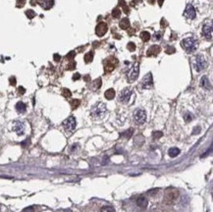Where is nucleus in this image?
<instances>
[{"instance_id":"1","label":"nucleus","mask_w":213,"mask_h":212,"mask_svg":"<svg viewBox=\"0 0 213 212\" xmlns=\"http://www.w3.org/2000/svg\"><path fill=\"white\" fill-rule=\"evenodd\" d=\"M106 105L102 102H98L96 103L90 110V116L92 119L94 120H99V119H102L105 114H106Z\"/></svg>"},{"instance_id":"2","label":"nucleus","mask_w":213,"mask_h":212,"mask_svg":"<svg viewBox=\"0 0 213 212\" xmlns=\"http://www.w3.org/2000/svg\"><path fill=\"white\" fill-rule=\"evenodd\" d=\"M181 45L188 53H193L197 48V40L195 36H189L182 40Z\"/></svg>"},{"instance_id":"3","label":"nucleus","mask_w":213,"mask_h":212,"mask_svg":"<svg viewBox=\"0 0 213 212\" xmlns=\"http://www.w3.org/2000/svg\"><path fill=\"white\" fill-rule=\"evenodd\" d=\"M178 191L174 189H168L165 193L164 196V203L165 204H172L178 197Z\"/></svg>"},{"instance_id":"4","label":"nucleus","mask_w":213,"mask_h":212,"mask_svg":"<svg viewBox=\"0 0 213 212\" xmlns=\"http://www.w3.org/2000/svg\"><path fill=\"white\" fill-rule=\"evenodd\" d=\"M134 120L135 123L138 125H142L146 121V113L142 109H136L134 112Z\"/></svg>"},{"instance_id":"5","label":"nucleus","mask_w":213,"mask_h":212,"mask_svg":"<svg viewBox=\"0 0 213 212\" xmlns=\"http://www.w3.org/2000/svg\"><path fill=\"white\" fill-rule=\"evenodd\" d=\"M206 67H207V61L204 58V56L201 55V54L197 55L196 60H195V68H196V70H197V72H201Z\"/></svg>"},{"instance_id":"6","label":"nucleus","mask_w":213,"mask_h":212,"mask_svg":"<svg viewBox=\"0 0 213 212\" xmlns=\"http://www.w3.org/2000/svg\"><path fill=\"white\" fill-rule=\"evenodd\" d=\"M62 125H63L65 131L70 132V133L73 132V131L76 129V125H77L75 117H74V116H70L69 118H67L65 121L62 123Z\"/></svg>"},{"instance_id":"7","label":"nucleus","mask_w":213,"mask_h":212,"mask_svg":"<svg viewBox=\"0 0 213 212\" xmlns=\"http://www.w3.org/2000/svg\"><path fill=\"white\" fill-rule=\"evenodd\" d=\"M139 74H140V65L139 63H136L135 65L132 67V69L129 71V74H128V82H135L138 77H139Z\"/></svg>"},{"instance_id":"8","label":"nucleus","mask_w":213,"mask_h":212,"mask_svg":"<svg viewBox=\"0 0 213 212\" xmlns=\"http://www.w3.org/2000/svg\"><path fill=\"white\" fill-rule=\"evenodd\" d=\"M132 93H133V89H132L131 87H126V88H124V89L121 91L120 95H119V100H120V102H122V103H128L129 100H130V98H131Z\"/></svg>"},{"instance_id":"9","label":"nucleus","mask_w":213,"mask_h":212,"mask_svg":"<svg viewBox=\"0 0 213 212\" xmlns=\"http://www.w3.org/2000/svg\"><path fill=\"white\" fill-rule=\"evenodd\" d=\"M118 64V60L114 58V57H110L108 58L106 61H105V64H104V70H105V73H110L114 70L116 68V66Z\"/></svg>"},{"instance_id":"10","label":"nucleus","mask_w":213,"mask_h":212,"mask_svg":"<svg viewBox=\"0 0 213 212\" xmlns=\"http://www.w3.org/2000/svg\"><path fill=\"white\" fill-rule=\"evenodd\" d=\"M202 34L207 39H212V22H207L202 28Z\"/></svg>"},{"instance_id":"11","label":"nucleus","mask_w":213,"mask_h":212,"mask_svg":"<svg viewBox=\"0 0 213 212\" xmlns=\"http://www.w3.org/2000/svg\"><path fill=\"white\" fill-rule=\"evenodd\" d=\"M184 15L187 17L188 19H190V20H194L196 18V16H197V12H196L195 7L192 4H188L187 7H186V9H185Z\"/></svg>"},{"instance_id":"12","label":"nucleus","mask_w":213,"mask_h":212,"mask_svg":"<svg viewBox=\"0 0 213 212\" xmlns=\"http://www.w3.org/2000/svg\"><path fill=\"white\" fill-rule=\"evenodd\" d=\"M142 88H151L153 86V79H152L151 73H148L143 77L142 82Z\"/></svg>"},{"instance_id":"13","label":"nucleus","mask_w":213,"mask_h":212,"mask_svg":"<svg viewBox=\"0 0 213 212\" xmlns=\"http://www.w3.org/2000/svg\"><path fill=\"white\" fill-rule=\"evenodd\" d=\"M12 129L15 133H17V135L22 136V135H24V132H25V125L21 121H14Z\"/></svg>"},{"instance_id":"14","label":"nucleus","mask_w":213,"mask_h":212,"mask_svg":"<svg viewBox=\"0 0 213 212\" xmlns=\"http://www.w3.org/2000/svg\"><path fill=\"white\" fill-rule=\"evenodd\" d=\"M107 30H108L107 25H106L104 22H101V23H99L98 25H97L96 30H95V33H96V34H97L98 36H103L105 33H107Z\"/></svg>"},{"instance_id":"15","label":"nucleus","mask_w":213,"mask_h":212,"mask_svg":"<svg viewBox=\"0 0 213 212\" xmlns=\"http://www.w3.org/2000/svg\"><path fill=\"white\" fill-rule=\"evenodd\" d=\"M38 3L43 9L48 10L50 8H52V6L54 5V0H39Z\"/></svg>"},{"instance_id":"16","label":"nucleus","mask_w":213,"mask_h":212,"mask_svg":"<svg viewBox=\"0 0 213 212\" xmlns=\"http://www.w3.org/2000/svg\"><path fill=\"white\" fill-rule=\"evenodd\" d=\"M200 85L205 89H211V84H210V82L206 76H203L200 79Z\"/></svg>"},{"instance_id":"17","label":"nucleus","mask_w":213,"mask_h":212,"mask_svg":"<svg viewBox=\"0 0 213 212\" xmlns=\"http://www.w3.org/2000/svg\"><path fill=\"white\" fill-rule=\"evenodd\" d=\"M147 203H148L147 199L144 196H140L138 198V200H137V204L141 208H146L147 207Z\"/></svg>"},{"instance_id":"18","label":"nucleus","mask_w":213,"mask_h":212,"mask_svg":"<svg viewBox=\"0 0 213 212\" xmlns=\"http://www.w3.org/2000/svg\"><path fill=\"white\" fill-rule=\"evenodd\" d=\"M160 46H158V45H152L150 48L147 50V55L148 56H152V55H154V56H156L159 52H160Z\"/></svg>"},{"instance_id":"19","label":"nucleus","mask_w":213,"mask_h":212,"mask_svg":"<svg viewBox=\"0 0 213 212\" xmlns=\"http://www.w3.org/2000/svg\"><path fill=\"white\" fill-rule=\"evenodd\" d=\"M180 149L179 148H177V147H171L169 150H168V155L170 156V157H176V156H178L179 154H180Z\"/></svg>"},{"instance_id":"20","label":"nucleus","mask_w":213,"mask_h":212,"mask_svg":"<svg viewBox=\"0 0 213 212\" xmlns=\"http://www.w3.org/2000/svg\"><path fill=\"white\" fill-rule=\"evenodd\" d=\"M115 94H116V93H115L114 88H109V89H107V90L105 91V93H104L105 98L108 99V100H112V99L115 97Z\"/></svg>"},{"instance_id":"21","label":"nucleus","mask_w":213,"mask_h":212,"mask_svg":"<svg viewBox=\"0 0 213 212\" xmlns=\"http://www.w3.org/2000/svg\"><path fill=\"white\" fill-rule=\"evenodd\" d=\"M26 109H27V106H26V104H25L24 102L20 101V102H18L16 104V110L19 113H24V112H26Z\"/></svg>"},{"instance_id":"22","label":"nucleus","mask_w":213,"mask_h":212,"mask_svg":"<svg viewBox=\"0 0 213 212\" xmlns=\"http://www.w3.org/2000/svg\"><path fill=\"white\" fill-rule=\"evenodd\" d=\"M129 27H130V21H129V19L128 18L122 19V21L120 22V28L123 29V30H127V29H129Z\"/></svg>"},{"instance_id":"23","label":"nucleus","mask_w":213,"mask_h":212,"mask_svg":"<svg viewBox=\"0 0 213 212\" xmlns=\"http://www.w3.org/2000/svg\"><path fill=\"white\" fill-rule=\"evenodd\" d=\"M92 59H93V52H92V51H89V52H87V53L84 55V61H85V63L91 62Z\"/></svg>"},{"instance_id":"24","label":"nucleus","mask_w":213,"mask_h":212,"mask_svg":"<svg viewBox=\"0 0 213 212\" xmlns=\"http://www.w3.org/2000/svg\"><path fill=\"white\" fill-rule=\"evenodd\" d=\"M141 37H142V39L143 41H148L150 39L151 35H150V33H148V32H142V33H141Z\"/></svg>"},{"instance_id":"25","label":"nucleus","mask_w":213,"mask_h":212,"mask_svg":"<svg viewBox=\"0 0 213 212\" xmlns=\"http://www.w3.org/2000/svg\"><path fill=\"white\" fill-rule=\"evenodd\" d=\"M184 119H185V121L187 123H189V122H191L194 119V115L192 114L191 112H186L185 115H184Z\"/></svg>"},{"instance_id":"26","label":"nucleus","mask_w":213,"mask_h":212,"mask_svg":"<svg viewBox=\"0 0 213 212\" xmlns=\"http://www.w3.org/2000/svg\"><path fill=\"white\" fill-rule=\"evenodd\" d=\"M100 212H115V209L112 206H103L101 207Z\"/></svg>"},{"instance_id":"27","label":"nucleus","mask_w":213,"mask_h":212,"mask_svg":"<svg viewBox=\"0 0 213 212\" xmlns=\"http://www.w3.org/2000/svg\"><path fill=\"white\" fill-rule=\"evenodd\" d=\"M80 103H81V101H80L79 99H74V100H72V101H71L72 109H76V108L80 105Z\"/></svg>"},{"instance_id":"28","label":"nucleus","mask_w":213,"mask_h":212,"mask_svg":"<svg viewBox=\"0 0 213 212\" xmlns=\"http://www.w3.org/2000/svg\"><path fill=\"white\" fill-rule=\"evenodd\" d=\"M133 132H134V130L133 129H131V130H128V131H126L125 133H123V134H121V136L122 137H126V138H131L132 137V135H133Z\"/></svg>"},{"instance_id":"29","label":"nucleus","mask_w":213,"mask_h":212,"mask_svg":"<svg viewBox=\"0 0 213 212\" xmlns=\"http://www.w3.org/2000/svg\"><path fill=\"white\" fill-rule=\"evenodd\" d=\"M112 15H113L114 18H119L120 15H121V10L119 8H115L113 10V12H112Z\"/></svg>"},{"instance_id":"30","label":"nucleus","mask_w":213,"mask_h":212,"mask_svg":"<svg viewBox=\"0 0 213 212\" xmlns=\"http://www.w3.org/2000/svg\"><path fill=\"white\" fill-rule=\"evenodd\" d=\"M26 15H27V17L29 19H33V17H35V13H34V11H33V10H27L26 11Z\"/></svg>"},{"instance_id":"31","label":"nucleus","mask_w":213,"mask_h":212,"mask_svg":"<svg viewBox=\"0 0 213 212\" xmlns=\"http://www.w3.org/2000/svg\"><path fill=\"white\" fill-rule=\"evenodd\" d=\"M63 95H64L65 97H70V96L72 95V93H71L70 89H68V88H64V89H63Z\"/></svg>"},{"instance_id":"32","label":"nucleus","mask_w":213,"mask_h":212,"mask_svg":"<svg viewBox=\"0 0 213 212\" xmlns=\"http://www.w3.org/2000/svg\"><path fill=\"white\" fill-rule=\"evenodd\" d=\"M162 135H163L162 132H159V131H158V132H154V133H153V138H154V139H159V138L162 137Z\"/></svg>"},{"instance_id":"33","label":"nucleus","mask_w":213,"mask_h":212,"mask_svg":"<svg viewBox=\"0 0 213 212\" xmlns=\"http://www.w3.org/2000/svg\"><path fill=\"white\" fill-rule=\"evenodd\" d=\"M128 49H129L130 51H135V50H136V45H135V43H134V42H130V43L128 44Z\"/></svg>"},{"instance_id":"34","label":"nucleus","mask_w":213,"mask_h":212,"mask_svg":"<svg viewBox=\"0 0 213 212\" xmlns=\"http://www.w3.org/2000/svg\"><path fill=\"white\" fill-rule=\"evenodd\" d=\"M25 3H26V0H18L17 1V7H23L24 5H25Z\"/></svg>"},{"instance_id":"35","label":"nucleus","mask_w":213,"mask_h":212,"mask_svg":"<svg viewBox=\"0 0 213 212\" xmlns=\"http://www.w3.org/2000/svg\"><path fill=\"white\" fill-rule=\"evenodd\" d=\"M75 55H76V53H75L74 51H72V52H70V53L66 56V58H67V59H73V58L75 57Z\"/></svg>"},{"instance_id":"36","label":"nucleus","mask_w":213,"mask_h":212,"mask_svg":"<svg viewBox=\"0 0 213 212\" xmlns=\"http://www.w3.org/2000/svg\"><path fill=\"white\" fill-rule=\"evenodd\" d=\"M94 83H95V87L96 88H100V86H101V79H97L94 82Z\"/></svg>"},{"instance_id":"37","label":"nucleus","mask_w":213,"mask_h":212,"mask_svg":"<svg viewBox=\"0 0 213 212\" xmlns=\"http://www.w3.org/2000/svg\"><path fill=\"white\" fill-rule=\"evenodd\" d=\"M23 212H34V209H33V206H31V207H27V208H25Z\"/></svg>"},{"instance_id":"38","label":"nucleus","mask_w":213,"mask_h":212,"mask_svg":"<svg viewBox=\"0 0 213 212\" xmlns=\"http://www.w3.org/2000/svg\"><path fill=\"white\" fill-rule=\"evenodd\" d=\"M174 52H175V48L174 47H170V48H168L166 50V53H168V54H172Z\"/></svg>"},{"instance_id":"39","label":"nucleus","mask_w":213,"mask_h":212,"mask_svg":"<svg viewBox=\"0 0 213 212\" xmlns=\"http://www.w3.org/2000/svg\"><path fill=\"white\" fill-rule=\"evenodd\" d=\"M18 91H19V93H20V94H24V93H25V91H26V89H25L23 86H20V87L18 88Z\"/></svg>"},{"instance_id":"40","label":"nucleus","mask_w":213,"mask_h":212,"mask_svg":"<svg viewBox=\"0 0 213 212\" xmlns=\"http://www.w3.org/2000/svg\"><path fill=\"white\" fill-rule=\"evenodd\" d=\"M161 36H162L161 33H156L155 34H154V37H155V39H156V40H159V39L161 38Z\"/></svg>"},{"instance_id":"41","label":"nucleus","mask_w":213,"mask_h":212,"mask_svg":"<svg viewBox=\"0 0 213 212\" xmlns=\"http://www.w3.org/2000/svg\"><path fill=\"white\" fill-rule=\"evenodd\" d=\"M60 59H61V57H60L59 54H54V60H55L56 62H59Z\"/></svg>"},{"instance_id":"42","label":"nucleus","mask_w":213,"mask_h":212,"mask_svg":"<svg viewBox=\"0 0 213 212\" xmlns=\"http://www.w3.org/2000/svg\"><path fill=\"white\" fill-rule=\"evenodd\" d=\"M158 190L159 189H154V190H151V191H149L147 194L148 195H154V194H156L157 192H158Z\"/></svg>"},{"instance_id":"43","label":"nucleus","mask_w":213,"mask_h":212,"mask_svg":"<svg viewBox=\"0 0 213 212\" xmlns=\"http://www.w3.org/2000/svg\"><path fill=\"white\" fill-rule=\"evenodd\" d=\"M10 83H11L12 85H15V84H16V79H15V77L10 78Z\"/></svg>"},{"instance_id":"44","label":"nucleus","mask_w":213,"mask_h":212,"mask_svg":"<svg viewBox=\"0 0 213 212\" xmlns=\"http://www.w3.org/2000/svg\"><path fill=\"white\" fill-rule=\"evenodd\" d=\"M75 67H76V63H75V62H72L70 65L68 66V69H69V70H72V69H75Z\"/></svg>"},{"instance_id":"45","label":"nucleus","mask_w":213,"mask_h":212,"mask_svg":"<svg viewBox=\"0 0 213 212\" xmlns=\"http://www.w3.org/2000/svg\"><path fill=\"white\" fill-rule=\"evenodd\" d=\"M80 78H81V75L77 73V74H75V75H74V77H73V80H74V81H77V80H79Z\"/></svg>"},{"instance_id":"46","label":"nucleus","mask_w":213,"mask_h":212,"mask_svg":"<svg viewBox=\"0 0 213 212\" xmlns=\"http://www.w3.org/2000/svg\"><path fill=\"white\" fill-rule=\"evenodd\" d=\"M30 143V140H27V141H24L23 142H22V146H27L28 144Z\"/></svg>"},{"instance_id":"47","label":"nucleus","mask_w":213,"mask_h":212,"mask_svg":"<svg viewBox=\"0 0 213 212\" xmlns=\"http://www.w3.org/2000/svg\"><path fill=\"white\" fill-rule=\"evenodd\" d=\"M35 3H36V0H31V4L32 5H35Z\"/></svg>"},{"instance_id":"48","label":"nucleus","mask_w":213,"mask_h":212,"mask_svg":"<svg viewBox=\"0 0 213 212\" xmlns=\"http://www.w3.org/2000/svg\"><path fill=\"white\" fill-rule=\"evenodd\" d=\"M163 1H164V0H158V4H159L160 6H162V4H163Z\"/></svg>"}]
</instances>
